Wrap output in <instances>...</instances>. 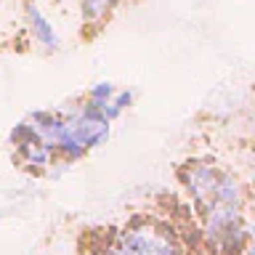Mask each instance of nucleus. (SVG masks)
Returning <instances> with one entry per match:
<instances>
[{
    "label": "nucleus",
    "mask_w": 255,
    "mask_h": 255,
    "mask_svg": "<svg viewBox=\"0 0 255 255\" xmlns=\"http://www.w3.org/2000/svg\"><path fill=\"white\" fill-rule=\"evenodd\" d=\"M175 181L207 255H242L247 207L255 199V189L242 167L199 151L178 162Z\"/></svg>",
    "instance_id": "obj_1"
},
{
    "label": "nucleus",
    "mask_w": 255,
    "mask_h": 255,
    "mask_svg": "<svg viewBox=\"0 0 255 255\" xmlns=\"http://www.w3.org/2000/svg\"><path fill=\"white\" fill-rule=\"evenodd\" d=\"M24 117L67 167L83 162L96 149H101L115 130V123L104 117V112L93 104H88L83 93L61 107H40Z\"/></svg>",
    "instance_id": "obj_2"
},
{
    "label": "nucleus",
    "mask_w": 255,
    "mask_h": 255,
    "mask_svg": "<svg viewBox=\"0 0 255 255\" xmlns=\"http://www.w3.org/2000/svg\"><path fill=\"white\" fill-rule=\"evenodd\" d=\"M96 255H189L181 234L154 215H133L109 231Z\"/></svg>",
    "instance_id": "obj_3"
},
{
    "label": "nucleus",
    "mask_w": 255,
    "mask_h": 255,
    "mask_svg": "<svg viewBox=\"0 0 255 255\" xmlns=\"http://www.w3.org/2000/svg\"><path fill=\"white\" fill-rule=\"evenodd\" d=\"M8 146H11L13 165L21 173L32 175V178H51L67 170V165L53 154V149L35 133V128L29 125L27 117H21L19 123L8 133Z\"/></svg>",
    "instance_id": "obj_4"
},
{
    "label": "nucleus",
    "mask_w": 255,
    "mask_h": 255,
    "mask_svg": "<svg viewBox=\"0 0 255 255\" xmlns=\"http://www.w3.org/2000/svg\"><path fill=\"white\" fill-rule=\"evenodd\" d=\"M21 21H24V32H27L29 43L35 45L43 56H53L64 48L61 32L56 29L53 19L45 13V8L40 5L37 0H24Z\"/></svg>",
    "instance_id": "obj_5"
},
{
    "label": "nucleus",
    "mask_w": 255,
    "mask_h": 255,
    "mask_svg": "<svg viewBox=\"0 0 255 255\" xmlns=\"http://www.w3.org/2000/svg\"><path fill=\"white\" fill-rule=\"evenodd\" d=\"M130 0H77L80 24H83L85 35H96L107 24L115 19V13Z\"/></svg>",
    "instance_id": "obj_6"
},
{
    "label": "nucleus",
    "mask_w": 255,
    "mask_h": 255,
    "mask_svg": "<svg viewBox=\"0 0 255 255\" xmlns=\"http://www.w3.org/2000/svg\"><path fill=\"white\" fill-rule=\"evenodd\" d=\"M120 93V85L112 83V80H96V83H91L83 91V99L88 104H93L99 112H104V117L112 120V123H117L115 117V99Z\"/></svg>",
    "instance_id": "obj_7"
},
{
    "label": "nucleus",
    "mask_w": 255,
    "mask_h": 255,
    "mask_svg": "<svg viewBox=\"0 0 255 255\" xmlns=\"http://www.w3.org/2000/svg\"><path fill=\"white\" fill-rule=\"evenodd\" d=\"M239 167L245 170L247 181H250L253 189H255V138L245 143V149H242V165H239Z\"/></svg>",
    "instance_id": "obj_8"
}]
</instances>
